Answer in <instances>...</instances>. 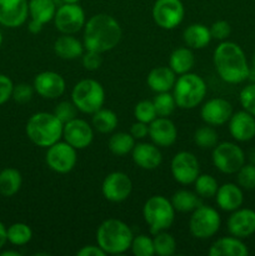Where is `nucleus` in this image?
Masks as SVG:
<instances>
[{"mask_svg":"<svg viewBox=\"0 0 255 256\" xmlns=\"http://www.w3.org/2000/svg\"><path fill=\"white\" fill-rule=\"evenodd\" d=\"M12 89H14V84L12 79L6 75L0 74V105L5 104L8 100L12 99Z\"/></svg>","mask_w":255,"mask_h":256,"instance_id":"obj_47","label":"nucleus"},{"mask_svg":"<svg viewBox=\"0 0 255 256\" xmlns=\"http://www.w3.org/2000/svg\"><path fill=\"white\" fill-rule=\"evenodd\" d=\"M212 164L222 174H236L245 164V152L238 144L232 142H218L212 149Z\"/></svg>","mask_w":255,"mask_h":256,"instance_id":"obj_9","label":"nucleus"},{"mask_svg":"<svg viewBox=\"0 0 255 256\" xmlns=\"http://www.w3.org/2000/svg\"><path fill=\"white\" fill-rule=\"evenodd\" d=\"M82 66L89 72H94L102 66V54L96 52H90V50H85L84 54L82 55Z\"/></svg>","mask_w":255,"mask_h":256,"instance_id":"obj_46","label":"nucleus"},{"mask_svg":"<svg viewBox=\"0 0 255 256\" xmlns=\"http://www.w3.org/2000/svg\"><path fill=\"white\" fill-rule=\"evenodd\" d=\"M152 102H154L158 116L169 118L174 112L175 108H176L174 95L170 94V92H158L156 96L152 99Z\"/></svg>","mask_w":255,"mask_h":256,"instance_id":"obj_38","label":"nucleus"},{"mask_svg":"<svg viewBox=\"0 0 255 256\" xmlns=\"http://www.w3.org/2000/svg\"><path fill=\"white\" fill-rule=\"evenodd\" d=\"M8 242V234H6V228L5 225L0 222V250L5 246Z\"/></svg>","mask_w":255,"mask_h":256,"instance_id":"obj_51","label":"nucleus"},{"mask_svg":"<svg viewBox=\"0 0 255 256\" xmlns=\"http://www.w3.org/2000/svg\"><path fill=\"white\" fill-rule=\"evenodd\" d=\"M195 65V55L192 50L188 46L176 48L170 54L169 66L176 75L186 74L192 72Z\"/></svg>","mask_w":255,"mask_h":256,"instance_id":"obj_28","label":"nucleus"},{"mask_svg":"<svg viewBox=\"0 0 255 256\" xmlns=\"http://www.w3.org/2000/svg\"><path fill=\"white\" fill-rule=\"evenodd\" d=\"M239 100L242 109L255 116V84H250L242 88L239 95Z\"/></svg>","mask_w":255,"mask_h":256,"instance_id":"obj_42","label":"nucleus"},{"mask_svg":"<svg viewBox=\"0 0 255 256\" xmlns=\"http://www.w3.org/2000/svg\"><path fill=\"white\" fill-rule=\"evenodd\" d=\"M92 126L102 134L112 132L118 126V115L110 109H99L92 114Z\"/></svg>","mask_w":255,"mask_h":256,"instance_id":"obj_33","label":"nucleus"},{"mask_svg":"<svg viewBox=\"0 0 255 256\" xmlns=\"http://www.w3.org/2000/svg\"><path fill=\"white\" fill-rule=\"evenodd\" d=\"M246 245L236 236H224L215 240L209 249L210 256H246Z\"/></svg>","mask_w":255,"mask_h":256,"instance_id":"obj_24","label":"nucleus"},{"mask_svg":"<svg viewBox=\"0 0 255 256\" xmlns=\"http://www.w3.org/2000/svg\"><path fill=\"white\" fill-rule=\"evenodd\" d=\"M2 32H0V46H2Z\"/></svg>","mask_w":255,"mask_h":256,"instance_id":"obj_55","label":"nucleus"},{"mask_svg":"<svg viewBox=\"0 0 255 256\" xmlns=\"http://www.w3.org/2000/svg\"><path fill=\"white\" fill-rule=\"evenodd\" d=\"M130 250L135 256H152L155 255L152 238L148 235H138L132 238Z\"/></svg>","mask_w":255,"mask_h":256,"instance_id":"obj_39","label":"nucleus"},{"mask_svg":"<svg viewBox=\"0 0 255 256\" xmlns=\"http://www.w3.org/2000/svg\"><path fill=\"white\" fill-rule=\"evenodd\" d=\"M130 134L135 140H142L149 135V124L142 122H135L130 128Z\"/></svg>","mask_w":255,"mask_h":256,"instance_id":"obj_48","label":"nucleus"},{"mask_svg":"<svg viewBox=\"0 0 255 256\" xmlns=\"http://www.w3.org/2000/svg\"><path fill=\"white\" fill-rule=\"evenodd\" d=\"M176 82V74L170 69V66H156L150 70L148 74V86L154 92H170Z\"/></svg>","mask_w":255,"mask_h":256,"instance_id":"obj_25","label":"nucleus"},{"mask_svg":"<svg viewBox=\"0 0 255 256\" xmlns=\"http://www.w3.org/2000/svg\"><path fill=\"white\" fill-rule=\"evenodd\" d=\"M215 202L220 209L232 212L242 208L244 202V192L238 184L226 182L219 186L215 194Z\"/></svg>","mask_w":255,"mask_h":256,"instance_id":"obj_23","label":"nucleus"},{"mask_svg":"<svg viewBox=\"0 0 255 256\" xmlns=\"http://www.w3.org/2000/svg\"><path fill=\"white\" fill-rule=\"evenodd\" d=\"M170 170L175 182L182 185L194 184L200 175V164L198 158L190 152H179L170 162Z\"/></svg>","mask_w":255,"mask_h":256,"instance_id":"obj_13","label":"nucleus"},{"mask_svg":"<svg viewBox=\"0 0 255 256\" xmlns=\"http://www.w3.org/2000/svg\"><path fill=\"white\" fill-rule=\"evenodd\" d=\"M209 29L212 39L219 40V42H224L232 34V26L226 20H218V22H212Z\"/></svg>","mask_w":255,"mask_h":256,"instance_id":"obj_45","label":"nucleus"},{"mask_svg":"<svg viewBox=\"0 0 255 256\" xmlns=\"http://www.w3.org/2000/svg\"><path fill=\"white\" fill-rule=\"evenodd\" d=\"M62 139L76 150L86 149L94 139V130L88 122L75 118L64 124Z\"/></svg>","mask_w":255,"mask_h":256,"instance_id":"obj_15","label":"nucleus"},{"mask_svg":"<svg viewBox=\"0 0 255 256\" xmlns=\"http://www.w3.org/2000/svg\"><path fill=\"white\" fill-rule=\"evenodd\" d=\"M32 86L38 95L44 99L54 100L64 94L66 82L59 72H42L34 78Z\"/></svg>","mask_w":255,"mask_h":256,"instance_id":"obj_16","label":"nucleus"},{"mask_svg":"<svg viewBox=\"0 0 255 256\" xmlns=\"http://www.w3.org/2000/svg\"><path fill=\"white\" fill-rule=\"evenodd\" d=\"M35 90L34 86L26 84V82H20V84L14 85L12 89V99L19 104H26L32 99Z\"/></svg>","mask_w":255,"mask_h":256,"instance_id":"obj_44","label":"nucleus"},{"mask_svg":"<svg viewBox=\"0 0 255 256\" xmlns=\"http://www.w3.org/2000/svg\"><path fill=\"white\" fill-rule=\"evenodd\" d=\"M182 40L185 45L190 49H204L212 42V34L210 29L204 24L200 22H194L186 26L182 32Z\"/></svg>","mask_w":255,"mask_h":256,"instance_id":"obj_27","label":"nucleus"},{"mask_svg":"<svg viewBox=\"0 0 255 256\" xmlns=\"http://www.w3.org/2000/svg\"><path fill=\"white\" fill-rule=\"evenodd\" d=\"M212 62L218 75L228 84H242L250 76V66L244 50L229 40L220 42L212 54Z\"/></svg>","mask_w":255,"mask_h":256,"instance_id":"obj_2","label":"nucleus"},{"mask_svg":"<svg viewBox=\"0 0 255 256\" xmlns=\"http://www.w3.org/2000/svg\"><path fill=\"white\" fill-rule=\"evenodd\" d=\"M228 230L230 235L239 239H246L255 234V212L248 208H239L232 212L228 219Z\"/></svg>","mask_w":255,"mask_h":256,"instance_id":"obj_19","label":"nucleus"},{"mask_svg":"<svg viewBox=\"0 0 255 256\" xmlns=\"http://www.w3.org/2000/svg\"><path fill=\"white\" fill-rule=\"evenodd\" d=\"M132 162L136 166L144 170H154L160 166L162 155L159 146L154 142H138L132 152Z\"/></svg>","mask_w":255,"mask_h":256,"instance_id":"obj_22","label":"nucleus"},{"mask_svg":"<svg viewBox=\"0 0 255 256\" xmlns=\"http://www.w3.org/2000/svg\"><path fill=\"white\" fill-rule=\"evenodd\" d=\"M134 116L138 122L150 124L152 120L158 118L156 110H155L152 100H142L138 102L134 108Z\"/></svg>","mask_w":255,"mask_h":256,"instance_id":"obj_40","label":"nucleus"},{"mask_svg":"<svg viewBox=\"0 0 255 256\" xmlns=\"http://www.w3.org/2000/svg\"><path fill=\"white\" fill-rule=\"evenodd\" d=\"M62 4H79L80 0H62Z\"/></svg>","mask_w":255,"mask_h":256,"instance_id":"obj_54","label":"nucleus"},{"mask_svg":"<svg viewBox=\"0 0 255 256\" xmlns=\"http://www.w3.org/2000/svg\"><path fill=\"white\" fill-rule=\"evenodd\" d=\"M42 26H44V24H42V22L34 19H30L29 24H28V29H29V32L32 34H39L42 30Z\"/></svg>","mask_w":255,"mask_h":256,"instance_id":"obj_50","label":"nucleus"},{"mask_svg":"<svg viewBox=\"0 0 255 256\" xmlns=\"http://www.w3.org/2000/svg\"><path fill=\"white\" fill-rule=\"evenodd\" d=\"M170 202H172L175 212H194L198 206L202 205V198H200L195 192L182 189L174 192V195H172Z\"/></svg>","mask_w":255,"mask_h":256,"instance_id":"obj_31","label":"nucleus"},{"mask_svg":"<svg viewBox=\"0 0 255 256\" xmlns=\"http://www.w3.org/2000/svg\"><path fill=\"white\" fill-rule=\"evenodd\" d=\"M149 136L159 148H169L178 139V129L169 118L158 116L149 124Z\"/></svg>","mask_w":255,"mask_h":256,"instance_id":"obj_20","label":"nucleus"},{"mask_svg":"<svg viewBox=\"0 0 255 256\" xmlns=\"http://www.w3.org/2000/svg\"><path fill=\"white\" fill-rule=\"evenodd\" d=\"M84 44L72 35L62 34L54 42V52L64 60H75L84 54Z\"/></svg>","mask_w":255,"mask_h":256,"instance_id":"obj_26","label":"nucleus"},{"mask_svg":"<svg viewBox=\"0 0 255 256\" xmlns=\"http://www.w3.org/2000/svg\"><path fill=\"white\" fill-rule=\"evenodd\" d=\"M252 72H255V52L252 54V66H250V74Z\"/></svg>","mask_w":255,"mask_h":256,"instance_id":"obj_53","label":"nucleus"},{"mask_svg":"<svg viewBox=\"0 0 255 256\" xmlns=\"http://www.w3.org/2000/svg\"><path fill=\"white\" fill-rule=\"evenodd\" d=\"M56 30L62 34L74 35L84 29L86 22L85 12L79 4H62L56 9L54 16Z\"/></svg>","mask_w":255,"mask_h":256,"instance_id":"obj_12","label":"nucleus"},{"mask_svg":"<svg viewBox=\"0 0 255 256\" xmlns=\"http://www.w3.org/2000/svg\"><path fill=\"white\" fill-rule=\"evenodd\" d=\"M220 225H222V218L214 208L202 204L194 212H192L189 230L192 236L196 239H210L219 232Z\"/></svg>","mask_w":255,"mask_h":256,"instance_id":"obj_8","label":"nucleus"},{"mask_svg":"<svg viewBox=\"0 0 255 256\" xmlns=\"http://www.w3.org/2000/svg\"><path fill=\"white\" fill-rule=\"evenodd\" d=\"M236 182L242 189H255V164H244L236 172Z\"/></svg>","mask_w":255,"mask_h":256,"instance_id":"obj_41","label":"nucleus"},{"mask_svg":"<svg viewBox=\"0 0 255 256\" xmlns=\"http://www.w3.org/2000/svg\"><path fill=\"white\" fill-rule=\"evenodd\" d=\"M229 132L236 142H246L255 138V116L246 110L232 112L228 122Z\"/></svg>","mask_w":255,"mask_h":256,"instance_id":"obj_21","label":"nucleus"},{"mask_svg":"<svg viewBox=\"0 0 255 256\" xmlns=\"http://www.w3.org/2000/svg\"><path fill=\"white\" fill-rule=\"evenodd\" d=\"M29 2V16L42 24L54 20L56 4L54 0H28Z\"/></svg>","mask_w":255,"mask_h":256,"instance_id":"obj_29","label":"nucleus"},{"mask_svg":"<svg viewBox=\"0 0 255 256\" xmlns=\"http://www.w3.org/2000/svg\"><path fill=\"white\" fill-rule=\"evenodd\" d=\"M76 112L78 109L72 102H60L54 109V114L56 115L58 119H59L62 124L75 119V118H76Z\"/></svg>","mask_w":255,"mask_h":256,"instance_id":"obj_43","label":"nucleus"},{"mask_svg":"<svg viewBox=\"0 0 255 256\" xmlns=\"http://www.w3.org/2000/svg\"><path fill=\"white\" fill-rule=\"evenodd\" d=\"M29 16L28 0H0V25L5 28H19Z\"/></svg>","mask_w":255,"mask_h":256,"instance_id":"obj_18","label":"nucleus"},{"mask_svg":"<svg viewBox=\"0 0 255 256\" xmlns=\"http://www.w3.org/2000/svg\"><path fill=\"white\" fill-rule=\"evenodd\" d=\"M208 86L205 80L194 72L179 75L172 88L176 106L184 110L195 109L198 105L202 104Z\"/></svg>","mask_w":255,"mask_h":256,"instance_id":"obj_5","label":"nucleus"},{"mask_svg":"<svg viewBox=\"0 0 255 256\" xmlns=\"http://www.w3.org/2000/svg\"><path fill=\"white\" fill-rule=\"evenodd\" d=\"M122 38V29L119 22L112 15L100 12L85 22L82 44L85 50L104 54L118 46Z\"/></svg>","mask_w":255,"mask_h":256,"instance_id":"obj_1","label":"nucleus"},{"mask_svg":"<svg viewBox=\"0 0 255 256\" xmlns=\"http://www.w3.org/2000/svg\"><path fill=\"white\" fill-rule=\"evenodd\" d=\"M195 192L199 195L202 199H210L214 198L219 189L218 180L212 175L209 174H200L194 182Z\"/></svg>","mask_w":255,"mask_h":256,"instance_id":"obj_37","label":"nucleus"},{"mask_svg":"<svg viewBox=\"0 0 255 256\" xmlns=\"http://www.w3.org/2000/svg\"><path fill=\"white\" fill-rule=\"evenodd\" d=\"M132 182L122 172H112L105 176L102 184V194L108 202H122L130 196Z\"/></svg>","mask_w":255,"mask_h":256,"instance_id":"obj_14","label":"nucleus"},{"mask_svg":"<svg viewBox=\"0 0 255 256\" xmlns=\"http://www.w3.org/2000/svg\"><path fill=\"white\" fill-rule=\"evenodd\" d=\"M22 178L19 170L5 168L0 172V195L2 196H14L22 188Z\"/></svg>","mask_w":255,"mask_h":256,"instance_id":"obj_30","label":"nucleus"},{"mask_svg":"<svg viewBox=\"0 0 255 256\" xmlns=\"http://www.w3.org/2000/svg\"><path fill=\"white\" fill-rule=\"evenodd\" d=\"M232 105L222 98H212L204 102L200 109L202 122L212 126H220L226 124L232 115Z\"/></svg>","mask_w":255,"mask_h":256,"instance_id":"obj_17","label":"nucleus"},{"mask_svg":"<svg viewBox=\"0 0 255 256\" xmlns=\"http://www.w3.org/2000/svg\"><path fill=\"white\" fill-rule=\"evenodd\" d=\"M152 242H154V250L156 255L172 256L176 252V240L170 232H168V230L154 234Z\"/></svg>","mask_w":255,"mask_h":256,"instance_id":"obj_35","label":"nucleus"},{"mask_svg":"<svg viewBox=\"0 0 255 256\" xmlns=\"http://www.w3.org/2000/svg\"><path fill=\"white\" fill-rule=\"evenodd\" d=\"M0 255H2V256H20L22 254H20L19 252H12V250H8V252H2Z\"/></svg>","mask_w":255,"mask_h":256,"instance_id":"obj_52","label":"nucleus"},{"mask_svg":"<svg viewBox=\"0 0 255 256\" xmlns=\"http://www.w3.org/2000/svg\"><path fill=\"white\" fill-rule=\"evenodd\" d=\"M132 238L130 226L119 219L104 220L96 230V242L106 255L124 254L132 246Z\"/></svg>","mask_w":255,"mask_h":256,"instance_id":"obj_4","label":"nucleus"},{"mask_svg":"<svg viewBox=\"0 0 255 256\" xmlns=\"http://www.w3.org/2000/svg\"><path fill=\"white\" fill-rule=\"evenodd\" d=\"M142 216L152 234L168 230L175 220V209L172 202L162 195H152L145 202Z\"/></svg>","mask_w":255,"mask_h":256,"instance_id":"obj_7","label":"nucleus"},{"mask_svg":"<svg viewBox=\"0 0 255 256\" xmlns=\"http://www.w3.org/2000/svg\"><path fill=\"white\" fill-rule=\"evenodd\" d=\"M152 19L164 30H172L184 20L185 8L182 0H156L152 5Z\"/></svg>","mask_w":255,"mask_h":256,"instance_id":"obj_10","label":"nucleus"},{"mask_svg":"<svg viewBox=\"0 0 255 256\" xmlns=\"http://www.w3.org/2000/svg\"><path fill=\"white\" fill-rule=\"evenodd\" d=\"M64 124L54 112H35L29 118L25 132L30 142L39 148L48 149L62 138Z\"/></svg>","mask_w":255,"mask_h":256,"instance_id":"obj_3","label":"nucleus"},{"mask_svg":"<svg viewBox=\"0 0 255 256\" xmlns=\"http://www.w3.org/2000/svg\"><path fill=\"white\" fill-rule=\"evenodd\" d=\"M8 242L15 246H22L28 242H32V228L24 222H15L9 228H6Z\"/></svg>","mask_w":255,"mask_h":256,"instance_id":"obj_34","label":"nucleus"},{"mask_svg":"<svg viewBox=\"0 0 255 256\" xmlns=\"http://www.w3.org/2000/svg\"><path fill=\"white\" fill-rule=\"evenodd\" d=\"M45 162L52 172L58 174H68L75 168L78 162L76 149L66 142H58L48 148Z\"/></svg>","mask_w":255,"mask_h":256,"instance_id":"obj_11","label":"nucleus"},{"mask_svg":"<svg viewBox=\"0 0 255 256\" xmlns=\"http://www.w3.org/2000/svg\"><path fill=\"white\" fill-rule=\"evenodd\" d=\"M194 142L200 149H214L219 142V135L212 125H204L194 132Z\"/></svg>","mask_w":255,"mask_h":256,"instance_id":"obj_36","label":"nucleus"},{"mask_svg":"<svg viewBox=\"0 0 255 256\" xmlns=\"http://www.w3.org/2000/svg\"><path fill=\"white\" fill-rule=\"evenodd\" d=\"M78 256H105L106 252L99 246V245H86L82 249L78 250Z\"/></svg>","mask_w":255,"mask_h":256,"instance_id":"obj_49","label":"nucleus"},{"mask_svg":"<svg viewBox=\"0 0 255 256\" xmlns=\"http://www.w3.org/2000/svg\"><path fill=\"white\" fill-rule=\"evenodd\" d=\"M135 139L130 132H115L110 136L108 142V148L110 152L116 156H125L132 152L135 146Z\"/></svg>","mask_w":255,"mask_h":256,"instance_id":"obj_32","label":"nucleus"},{"mask_svg":"<svg viewBox=\"0 0 255 256\" xmlns=\"http://www.w3.org/2000/svg\"><path fill=\"white\" fill-rule=\"evenodd\" d=\"M72 102L79 112L92 115L104 105V86L94 79L80 80L72 90Z\"/></svg>","mask_w":255,"mask_h":256,"instance_id":"obj_6","label":"nucleus"}]
</instances>
